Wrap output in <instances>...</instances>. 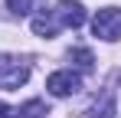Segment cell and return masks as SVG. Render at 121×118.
<instances>
[{"label": "cell", "mask_w": 121, "mask_h": 118, "mask_svg": "<svg viewBox=\"0 0 121 118\" xmlns=\"http://www.w3.org/2000/svg\"><path fill=\"white\" fill-rule=\"evenodd\" d=\"M52 13L59 20V26H69V30H79L82 23H85V7H82L79 0H59Z\"/></svg>", "instance_id": "obj_4"}, {"label": "cell", "mask_w": 121, "mask_h": 118, "mask_svg": "<svg viewBox=\"0 0 121 118\" xmlns=\"http://www.w3.org/2000/svg\"><path fill=\"white\" fill-rule=\"evenodd\" d=\"M69 59H72V62H75L79 69H85V72H88V69L95 66V59H92V53H88L85 46H75V49L69 53Z\"/></svg>", "instance_id": "obj_7"}, {"label": "cell", "mask_w": 121, "mask_h": 118, "mask_svg": "<svg viewBox=\"0 0 121 118\" xmlns=\"http://www.w3.org/2000/svg\"><path fill=\"white\" fill-rule=\"evenodd\" d=\"M20 115L23 118H43V115H49V108L43 105L39 98H33V102H26V105L20 108Z\"/></svg>", "instance_id": "obj_8"}, {"label": "cell", "mask_w": 121, "mask_h": 118, "mask_svg": "<svg viewBox=\"0 0 121 118\" xmlns=\"http://www.w3.org/2000/svg\"><path fill=\"white\" fill-rule=\"evenodd\" d=\"M46 89H49V95H56V98H69V95H75L82 89V76L75 69H56L52 76L46 79Z\"/></svg>", "instance_id": "obj_3"}, {"label": "cell", "mask_w": 121, "mask_h": 118, "mask_svg": "<svg viewBox=\"0 0 121 118\" xmlns=\"http://www.w3.org/2000/svg\"><path fill=\"white\" fill-rule=\"evenodd\" d=\"M118 112H115V92L108 89V92H101L98 98H95V105L88 108V118H115Z\"/></svg>", "instance_id": "obj_6"}, {"label": "cell", "mask_w": 121, "mask_h": 118, "mask_svg": "<svg viewBox=\"0 0 121 118\" xmlns=\"http://www.w3.org/2000/svg\"><path fill=\"white\" fill-rule=\"evenodd\" d=\"M33 7H36V0H7V10L17 13V17H30Z\"/></svg>", "instance_id": "obj_9"}, {"label": "cell", "mask_w": 121, "mask_h": 118, "mask_svg": "<svg viewBox=\"0 0 121 118\" xmlns=\"http://www.w3.org/2000/svg\"><path fill=\"white\" fill-rule=\"evenodd\" d=\"M0 118H23V115H20V108H10V105L0 102Z\"/></svg>", "instance_id": "obj_10"}, {"label": "cell", "mask_w": 121, "mask_h": 118, "mask_svg": "<svg viewBox=\"0 0 121 118\" xmlns=\"http://www.w3.org/2000/svg\"><path fill=\"white\" fill-rule=\"evenodd\" d=\"M26 79H30V62H26V59L23 56H10V53H0V89L13 92V89L26 85Z\"/></svg>", "instance_id": "obj_1"}, {"label": "cell", "mask_w": 121, "mask_h": 118, "mask_svg": "<svg viewBox=\"0 0 121 118\" xmlns=\"http://www.w3.org/2000/svg\"><path fill=\"white\" fill-rule=\"evenodd\" d=\"M59 30H62V26H59V20H56V13H52V10H43V13H36V17H33V33H36V36L52 39Z\"/></svg>", "instance_id": "obj_5"}, {"label": "cell", "mask_w": 121, "mask_h": 118, "mask_svg": "<svg viewBox=\"0 0 121 118\" xmlns=\"http://www.w3.org/2000/svg\"><path fill=\"white\" fill-rule=\"evenodd\" d=\"M92 33L105 43H118L121 39V7H101L92 17Z\"/></svg>", "instance_id": "obj_2"}]
</instances>
